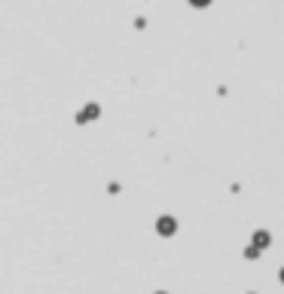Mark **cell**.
<instances>
[{
  "instance_id": "6da1fadb",
  "label": "cell",
  "mask_w": 284,
  "mask_h": 294,
  "mask_svg": "<svg viewBox=\"0 0 284 294\" xmlns=\"http://www.w3.org/2000/svg\"><path fill=\"white\" fill-rule=\"evenodd\" d=\"M193 3H208V0H193Z\"/></svg>"
},
{
  "instance_id": "7a4b0ae2",
  "label": "cell",
  "mask_w": 284,
  "mask_h": 294,
  "mask_svg": "<svg viewBox=\"0 0 284 294\" xmlns=\"http://www.w3.org/2000/svg\"><path fill=\"white\" fill-rule=\"evenodd\" d=\"M281 279H284V273H281Z\"/></svg>"
}]
</instances>
